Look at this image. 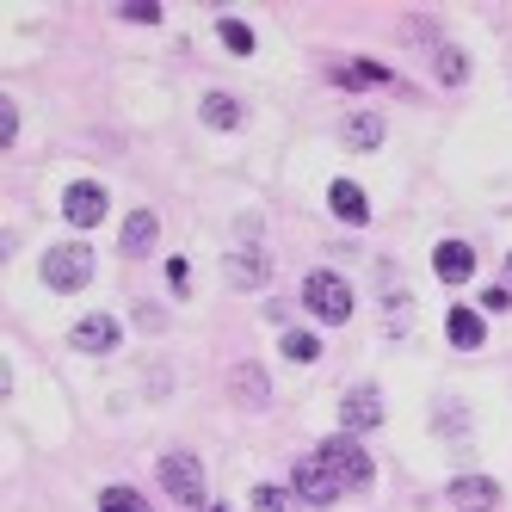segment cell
<instances>
[{"label":"cell","instance_id":"83f0119b","mask_svg":"<svg viewBox=\"0 0 512 512\" xmlns=\"http://www.w3.org/2000/svg\"><path fill=\"white\" fill-rule=\"evenodd\" d=\"M210 512H223V506H210Z\"/></svg>","mask_w":512,"mask_h":512},{"label":"cell","instance_id":"4fadbf2b","mask_svg":"<svg viewBox=\"0 0 512 512\" xmlns=\"http://www.w3.org/2000/svg\"><path fill=\"white\" fill-rule=\"evenodd\" d=\"M155 241H161V216L155 210H136L130 223H124V253H130V260H142Z\"/></svg>","mask_w":512,"mask_h":512},{"label":"cell","instance_id":"ba28073f","mask_svg":"<svg viewBox=\"0 0 512 512\" xmlns=\"http://www.w3.org/2000/svg\"><path fill=\"white\" fill-rule=\"evenodd\" d=\"M327 210H334L340 223H352V229L371 223V198H364V186H352V179H334V186H327Z\"/></svg>","mask_w":512,"mask_h":512},{"label":"cell","instance_id":"8fae6325","mask_svg":"<svg viewBox=\"0 0 512 512\" xmlns=\"http://www.w3.org/2000/svg\"><path fill=\"white\" fill-rule=\"evenodd\" d=\"M383 420V401H377V389H352L346 401H340V426L346 432H371Z\"/></svg>","mask_w":512,"mask_h":512},{"label":"cell","instance_id":"ac0fdd59","mask_svg":"<svg viewBox=\"0 0 512 512\" xmlns=\"http://www.w3.org/2000/svg\"><path fill=\"white\" fill-rule=\"evenodd\" d=\"M334 81H340V87H383V81H389V68H377V62H340V68H334Z\"/></svg>","mask_w":512,"mask_h":512},{"label":"cell","instance_id":"7402d4cb","mask_svg":"<svg viewBox=\"0 0 512 512\" xmlns=\"http://www.w3.org/2000/svg\"><path fill=\"white\" fill-rule=\"evenodd\" d=\"M99 512H149V500H142L136 488H105L99 494Z\"/></svg>","mask_w":512,"mask_h":512},{"label":"cell","instance_id":"9c48e42d","mask_svg":"<svg viewBox=\"0 0 512 512\" xmlns=\"http://www.w3.org/2000/svg\"><path fill=\"white\" fill-rule=\"evenodd\" d=\"M445 494H451V506H463V512H488V506H500V482H488V475H457Z\"/></svg>","mask_w":512,"mask_h":512},{"label":"cell","instance_id":"8992f818","mask_svg":"<svg viewBox=\"0 0 512 512\" xmlns=\"http://www.w3.org/2000/svg\"><path fill=\"white\" fill-rule=\"evenodd\" d=\"M105 210H112V198H105V186L99 179H75V186L62 192V216L75 229H93V223H105Z\"/></svg>","mask_w":512,"mask_h":512},{"label":"cell","instance_id":"d4e9b609","mask_svg":"<svg viewBox=\"0 0 512 512\" xmlns=\"http://www.w3.org/2000/svg\"><path fill=\"white\" fill-rule=\"evenodd\" d=\"M13 136H19V112L13 99H0V149H13Z\"/></svg>","mask_w":512,"mask_h":512},{"label":"cell","instance_id":"d6986e66","mask_svg":"<svg viewBox=\"0 0 512 512\" xmlns=\"http://www.w3.org/2000/svg\"><path fill=\"white\" fill-rule=\"evenodd\" d=\"M438 81H445V87H463L469 81V56L457 44H438Z\"/></svg>","mask_w":512,"mask_h":512},{"label":"cell","instance_id":"7a4b0ae2","mask_svg":"<svg viewBox=\"0 0 512 512\" xmlns=\"http://www.w3.org/2000/svg\"><path fill=\"white\" fill-rule=\"evenodd\" d=\"M303 303H309L315 321L340 327V321H352V284H346L340 272H309V278H303Z\"/></svg>","mask_w":512,"mask_h":512},{"label":"cell","instance_id":"44dd1931","mask_svg":"<svg viewBox=\"0 0 512 512\" xmlns=\"http://www.w3.org/2000/svg\"><path fill=\"white\" fill-rule=\"evenodd\" d=\"M253 512H297V494H290V488H272V482H260V488H253Z\"/></svg>","mask_w":512,"mask_h":512},{"label":"cell","instance_id":"9a60e30c","mask_svg":"<svg viewBox=\"0 0 512 512\" xmlns=\"http://www.w3.org/2000/svg\"><path fill=\"white\" fill-rule=\"evenodd\" d=\"M340 136H346V149H377V142H383V118L377 112H352L340 124Z\"/></svg>","mask_w":512,"mask_h":512},{"label":"cell","instance_id":"7c38bea8","mask_svg":"<svg viewBox=\"0 0 512 512\" xmlns=\"http://www.w3.org/2000/svg\"><path fill=\"white\" fill-rule=\"evenodd\" d=\"M229 389H235V401H241V408H266V395H272V383H266V371H260V364H235Z\"/></svg>","mask_w":512,"mask_h":512},{"label":"cell","instance_id":"5b68a950","mask_svg":"<svg viewBox=\"0 0 512 512\" xmlns=\"http://www.w3.org/2000/svg\"><path fill=\"white\" fill-rule=\"evenodd\" d=\"M161 488L179 500V506H204V463L192 451H167L161 457Z\"/></svg>","mask_w":512,"mask_h":512},{"label":"cell","instance_id":"30bf717a","mask_svg":"<svg viewBox=\"0 0 512 512\" xmlns=\"http://www.w3.org/2000/svg\"><path fill=\"white\" fill-rule=\"evenodd\" d=\"M432 272L445 278V284H469V272H475V247H463V241H438V247H432Z\"/></svg>","mask_w":512,"mask_h":512},{"label":"cell","instance_id":"3957f363","mask_svg":"<svg viewBox=\"0 0 512 512\" xmlns=\"http://www.w3.org/2000/svg\"><path fill=\"white\" fill-rule=\"evenodd\" d=\"M87 278H93V247L62 241V247H50V253H44V284H50V290H62V297H68V290H81Z\"/></svg>","mask_w":512,"mask_h":512},{"label":"cell","instance_id":"5bb4252c","mask_svg":"<svg viewBox=\"0 0 512 512\" xmlns=\"http://www.w3.org/2000/svg\"><path fill=\"white\" fill-rule=\"evenodd\" d=\"M266 278H272L266 253H229V284H235V290H260Z\"/></svg>","mask_w":512,"mask_h":512},{"label":"cell","instance_id":"e0dca14e","mask_svg":"<svg viewBox=\"0 0 512 512\" xmlns=\"http://www.w3.org/2000/svg\"><path fill=\"white\" fill-rule=\"evenodd\" d=\"M445 334H451V346L475 352V346H482V315H475V309H451L445 315Z\"/></svg>","mask_w":512,"mask_h":512},{"label":"cell","instance_id":"52a82bcc","mask_svg":"<svg viewBox=\"0 0 512 512\" xmlns=\"http://www.w3.org/2000/svg\"><path fill=\"white\" fill-rule=\"evenodd\" d=\"M118 340H124V327H118L112 315H87V321H75V334H68V346H75V352H93V358L118 352Z\"/></svg>","mask_w":512,"mask_h":512},{"label":"cell","instance_id":"ffe728a7","mask_svg":"<svg viewBox=\"0 0 512 512\" xmlns=\"http://www.w3.org/2000/svg\"><path fill=\"white\" fill-rule=\"evenodd\" d=\"M284 358H290V364H315V358H321V340L303 334V327H290V334H284Z\"/></svg>","mask_w":512,"mask_h":512},{"label":"cell","instance_id":"484cf974","mask_svg":"<svg viewBox=\"0 0 512 512\" xmlns=\"http://www.w3.org/2000/svg\"><path fill=\"white\" fill-rule=\"evenodd\" d=\"M482 309H488V315H506V309H512V290H506V284H488V290H482Z\"/></svg>","mask_w":512,"mask_h":512},{"label":"cell","instance_id":"277c9868","mask_svg":"<svg viewBox=\"0 0 512 512\" xmlns=\"http://www.w3.org/2000/svg\"><path fill=\"white\" fill-rule=\"evenodd\" d=\"M290 494H297L303 506H334L346 488H340V475L321 463V451L315 457H297V469H290Z\"/></svg>","mask_w":512,"mask_h":512},{"label":"cell","instance_id":"603a6c76","mask_svg":"<svg viewBox=\"0 0 512 512\" xmlns=\"http://www.w3.org/2000/svg\"><path fill=\"white\" fill-rule=\"evenodd\" d=\"M216 38L229 44V56H253V31L241 19H223V25H216Z\"/></svg>","mask_w":512,"mask_h":512},{"label":"cell","instance_id":"4316f807","mask_svg":"<svg viewBox=\"0 0 512 512\" xmlns=\"http://www.w3.org/2000/svg\"><path fill=\"white\" fill-rule=\"evenodd\" d=\"M506 272H512V253H506Z\"/></svg>","mask_w":512,"mask_h":512},{"label":"cell","instance_id":"cb8c5ba5","mask_svg":"<svg viewBox=\"0 0 512 512\" xmlns=\"http://www.w3.org/2000/svg\"><path fill=\"white\" fill-rule=\"evenodd\" d=\"M124 19H130V25H161V7H155V0H130Z\"/></svg>","mask_w":512,"mask_h":512},{"label":"cell","instance_id":"2e32d148","mask_svg":"<svg viewBox=\"0 0 512 512\" xmlns=\"http://www.w3.org/2000/svg\"><path fill=\"white\" fill-rule=\"evenodd\" d=\"M198 112H204V124H210V130H235V124L247 118V112H241V99H235V93H210V99L198 105Z\"/></svg>","mask_w":512,"mask_h":512},{"label":"cell","instance_id":"6da1fadb","mask_svg":"<svg viewBox=\"0 0 512 512\" xmlns=\"http://www.w3.org/2000/svg\"><path fill=\"white\" fill-rule=\"evenodd\" d=\"M321 463L340 475L346 494H364V488L377 482V463H371V451H364L352 432H334V438H327V445H321Z\"/></svg>","mask_w":512,"mask_h":512}]
</instances>
